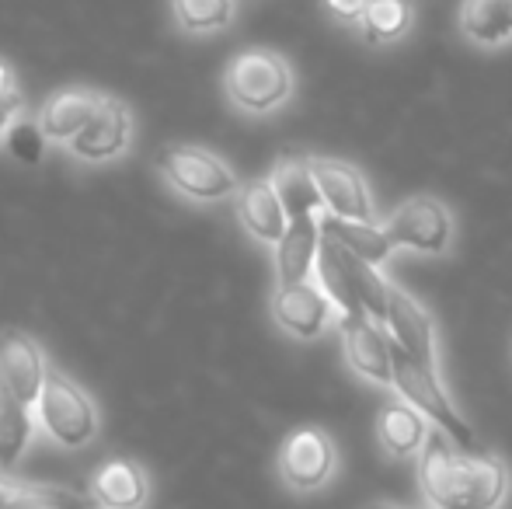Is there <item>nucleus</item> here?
Returning <instances> with one entry per match:
<instances>
[{"label":"nucleus","instance_id":"obj_1","mask_svg":"<svg viewBox=\"0 0 512 509\" xmlns=\"http://www.w3.org/2000/svg\"><path fill=\"white\" fill-rule=\"evenodd\" d=\"M509 468L488 450H464L432 429L418 454V492L429 509H499L509 496Z\"/></svg>","mask_w":512,"mask_h":509},{"label":"nucleus","instance_id":"obj_2","mask_svg":"<svg viewBox=\"0 0 512 509\" xmlns=\"http://www.w3.org/2000/svg\"><path fill=\"white\" fill-rule=\"evenodd\" d=\"M293 91H297V74L293 63L283 53L265 46H251L230 56L223 67V98L230 109L251 119H265L290 105Z\"/></svg>","mask_w":512,"mask_h":509},{"label":"nucleus","instance_id":"obj_3","mask_svg":"<svg viewBox=\"0 0 512 509\" xmlns=\"http://www.w3.org/2000/svg\"><path fill=\"white\" fill-rule=\"evenodd\" d=\"M35 419H39L42 440L53 450H63V454L91 447L98 440V433H102L98 401L88 394V387L77 384L60 367L49 370L46 387L39 394V405H35Z\"/></svg>","mask_w":512,"mask_h":509},{"label":"nucleus","instance_id":"obj_4","mask_svg":"<svg viewBox=\"0 0 512 509\" xmlns=\"http://www.w3.org/2000/svg\"><path fill=\"white\" fill-rule=\"evenodd\" d=\"M154 168L168 192H175L182 203L192 206H213L223 199H234L241 189V178L223 161L216 150L203 143H168L157 150Z\"/></svg>","mask_w":512,"mask_h":509},{"label":"nucleus","instance_id":"obj_5","mask_svg":"<svg viewBox=\"0 0 512 509\" xmlns=\"http://www.w3.org/2000/svg\"><path fill=\"white\" fill-rule=\"evenodd\" d=\"M394 391L415 405L439 433L450 436L457 447L464 450H481L478 447V433H474L471 422L460 415V408L453 405V394L446 391L443 377H439V367H429V363L408 356L405 349L394 346Z\"/></svg>","mask_w":512,"mask_h":509},{"label":"nucleus","instance_id":"obj_6","mask_svg":"<svg viewBox=\"0 0 512 509\" xmlns=\"http://www.w3.org/2000/svg\"><path fill=\"white\" fill-rule=\"evenodd\" d=\"M279 482L297 496H314L331 478L338 475V447L328 429L321 426H300L286 433L276 454Z\"/></svg>","mask_w":512,"mask_h":509},{"label":"nucleus","instance_id":"obj_7","mask_svg":"<svg viewBox=\"0 0 512 509\" xmlns=\"http://www.w3.org/2000/svg\"><path fill=\"white\" fill-rule=\"evenodd\" d=\"M136 147V112L126 98L105 95L91 123L81 129L74 143L67 147V157L81 168H108L129 157Z\"/></svg>","mask_w":512,"mask_h":509},{"label":"nucleus","instance_id":"obj_8","mask_svg":"<svg viewBox=\"0 0 512 509\" xmlns=\"http://www.w3.org/2000/svg\"><path fill=\"white\" fill-rule=\"evenodd\" d=\"M453 231H457V220L436 196H411L384 220V234L394 248H408V252L422 255L450 252Z\"/></svg>","mask_w":512,"mask_h":509},{"label":"nucleus","instance_id":"obj_9","mask_svg":"<svg viewBox=\"0 0 512 509\" xmlns=\"http://www.w3.org/2000/svg\"><path fill=\"white\" fill-rule=\"evenodd\" d=\"M310 171H314L324 213L342 220H359V224H377L370 182L356 164L342 161V157L310 154Z\"/></svg>","mask_w":512,"mask_h":509},{"label":"nucleus","instance_id":"obj_10","mask_svg":"<svg viewBox=\"0 0 512 509\" xmlns=\"http://www.w3.org/2000/svg\"><path fill=\"white\" fill-rule=\"evenodd\" d=\"M269 314L279 332L297 342H314V339H321L331 325H338V307L331 304L328 293L317 286V279H310V283H293V286H276L269 297Z\"/></svg>","mask_w":512,"mask_h":509},{"label":"nucleus","instance_id":"obj_11","mask_svg":"<svg viewBox=\"0 0 512 509\" xmlns=\"http://www.w3.org/2000/svg\"><path fill=\"white\" fill-rule=\"evenodd\" d=\"M338 335L352 374L377 387H394V342L380 321H373L370 314L338 318Z\"/></svg>","mask_w":512,"mask_h":509},{"label":"nucleus","instance_id":"obj_12","mask_svg":"<svg viewBox=\"0 0 512 509\" xmlns=\"http://www.w3.org/2000/svg\"><path fill=\"white\" fill-rule=\"evenodd\" d=\"M53 370L42 342L32 332L4 328L0 332V384L25 405H39V394L46 387V377Z\"/></svg>","mask_w":512,"mask_h":509},{"label":"nucleus","instance_id":"obj_13","mask_svg":"<svg viewBox=\"0 0 512 509\" xmlns=\"http://www.w3.org/2000/svg\"><path fill=\"white\" fill-rule=\"evenodd\" d=\"M102 91L88 88V84H67V88L53 91L35 112V129H39L42 143L56 150H67L70 143L81 136V129L91 123V116L102 105Z\"/></svg>","mask_w":512,"mask_h":509},{"label":"nucleus","instance_id":"obj_14","mask_svg":"<svg viewBox=\"0 0 512 509\" xmlns=\"http://www.w3.org/2000/svg\"><path fill=\"white\" fill-rule=\"evenodd\" d=\"M237 213V224L244 227L251 241L265 248H276L283 241V234L290 231V213H286L283 199H279L276 185H272L269 175H258L241 182L237 196L230 199Z\"/></svg>","mask_w":512,"mask_h":509},{"label":"nucleus","instance_id":"obj_15","mask_svg":"<svg viewBox=\"0 0 512 509\" xmlns=\"http://www.w3.org/2000/svg\"><path fill=\"white\" fill-rule=\"evenodd\" d=\"M384 328L398 349H405L408 356L429 363V367H439L436 321H432V314L398 283H391V300H387Z\"/></svg>","mask_w":512,"mask_h":509},{"label":"nucleus","instance_id":"obj_16","mask_svg":"<svg viewBox=\"0 0 512 509\" xmlns=\"http://www.w3.org/2000/svg\"><path fill=\"white\" fill-rule=\"evenodd\" d=\"M88 492L98 503V509H147L154 485H150V475L140 461H133V457H108L105 464L95 468Z\"/></svg>","mask_w":512,"mask_h":509},{"label":"nucleus","instance_id":"obj_17","mask_svg":"<svg viewBox=\"0 0 512 509\" xmlns=\"http://www.w3.org/2000/svg\"><path fill=\"white\" fill-rule=\"evenodd\" d=\"M373 433H377V443L387 457H415L422 454L432 429L429 419L415 405H408L401 394H391V398L380 401Z\"/></svg>","mask_w":512,"mask_h":509},{"label":"nucleus","instance_id":"obj_18","mask_svg":"<svg viewBox=\"0 0 512 509\" xmlns=\"http://www.w3.org/2000/svg\"><path fill=\"white\" fill-rule=\"evenodd\" d=\"M321 217L290 220V231L283 234L276 248H272V269H276V286L310 283L317 269V255H321Z\"/></svg>","mask_w":512,"mask_h":509},{"label":"nucleus","instance_id":"obj_19","mask_svg":"<svg viewBox=\"0 0 512 509\" xmlns=\"http://www.w3.org/2000/svg\"><path fill=\"white\" fill-rule=\"evenodd\" d=\"M269 178H272V185H276L290 220L321 217L324 213L321 192H317L314 171H310V154H297V150L279 154L269 171Z\"/></svg>","mask_w":512,"mask_h":509},{"label":"nucleus","instance_id":"obj_20","mask_svg":"<svg viewBox=\"0 0 512 509\" xmlns=\"http://www.w3.org/2000/svg\"><path fill=\"white\" fill-rule=\"evenodd\" d=\"M35 440H39L35 408L25 405V401H18L4 384H0V471L14 475Z\"/></svg>","mask_w":512,"mask_h":509},{"label":"nucleus","instance_id":"obj_21","mask_svg":"<svg viewBox=\"0 0 512 509\" xmlns=\"http://www.w3.org/2000/svg\"><path fill=\"white\" fill-rule=\"evenodd\" d=\"M460 35L478 49L512 42V0H460Z\"/></svg>","mask_w":512,"mask_h":509},{"label":"nucleus","instance_id":"obj_22","mask_svg":"<svg viewBox=\"0 0 512 509\" xmlns=\"http://www.w3.org/2000/svg\"><path fill=\"white\" fill-rule=\"evenodd\" d=\"M415 28V0H370L352 32L373 49L401 42Z\"/></svg>","mask_w":512,"mask_h":509},{"label":"nucleus","instance_id":"obj_23","mask_svg":"<svg viewBox=\"0 0 512 509\" xmlns=\"http://www.w3.org/2000/svg\"><path fill=\"white\" fill-rule=\"evenodd\" d=\"M171 21L189 39L227 32L237 21V0H168Z\"/></svg>","mask_w":512,"mask_h":509},{"label":"nucleus","instance_id":"obj_24","mask_svg":"<svg viewBox=\"0 0 512 509\" xmlns=\"http://www.w3.org/2000/svg\"><path fill=\"white\" fill-rule=\"evenodd\" d=\"M321 231L328 238H335L345 252L366 258L373 265H380L394 252L391 238L384 234V224H359V220H342V217H331V213H321Z\"/></svg>","mask_w":512,"mask_h":509},{"label":"nucleus","instance_id":"obj_25","mask_svg":"<svg viewBox=\"0 0 512 509\" xmlns=\"http://www.w3.org/2000/svg\"><path fill=\"white\" fill-rule=\"evenodd\" d=\"M342 262H345V272H349V283H352V293H356L359 307H363L373 321L384 325L387 321V300H391V283L380 276V265L345 252V248H342Z\"/></svg>","mask_w":512,"mask_h":509},{"label":"nucleus","instance_id":"obj_26","mask_svg":"<svg viewBox=\"0 0 512 509\" xmlns=\"http://www.w3.org/2000/svg\"><path fill=\"white\" fill-rule=\"evenodd\" d=\"M4 509H98L91 492L70 489V485H46V482H21Z\"/></svg>","mask_w":512,"mask_h":509},{"label":"nucleus","instance_id":"obj_27","mask_svg":"<svg viewBox=\"0 0 512 509\" xmlns=\"http://www.w3.org/2000/svg\"><path fill=\"white\" fill-rule=\"evenodd\" d=\"M28 116V105L21 91H11V95H0V143H7V136L14 133V126Z\"/></svg>","mask_w":512,"mask_h":509},{"label":"nucleus","instance_id":"obj_28","mask_svg":"<svg viewBox=\"0 0 512 509\" xmlns=\"http://www.w3.org/2000/svg\"><path fill=\"white\" fill-rule=\"evenodd\" d=\"M321 7L335 25L356 28L359 18H363V11L370 7V0H321Z\"/></svg>","mask_w":512,"mask_h":509},{"label":"nucleus","instance_id":"obj_29","mask_svg":"<svg viewBox=\"0 0 512 509\" xmlns=\"http://www.w3.org/2000/svg\"><path fill=\"white\" fill-rule=\"evenodd\" d=\"M21 482H25V478H14V475H7V471H0V509L11 503V496L21 489Z\"/></svg>","mask_w":512,"mask_h":509},{"label":"nucleus","instance_id":"obj_30","mask_svg":"<svg viewBox=\"0 0 512 509\" xmlns=\"http://www.w3.org/2000/svg\"><path fill=\"white\" fill-rule=\"evenodd\" d=\"M11 91H21L18 88V74H14L4 60H0V95H11Z\"/></svg>","mask_w":512,"mask_h":509},{"label":"nucleus","instance_id":"obj_31","mask_svg":"<svg viewBox=\"0 0 512 509\" xmlns=\"http://www.w3.org/2000/svg\"><path fill=\"white\" fill-rule=\"evenodd\" d=\"M363 509H408V506H398V503H370V506H363Z\"/></svg>","mask_w":512,"mask_h":509}]
</instances>
